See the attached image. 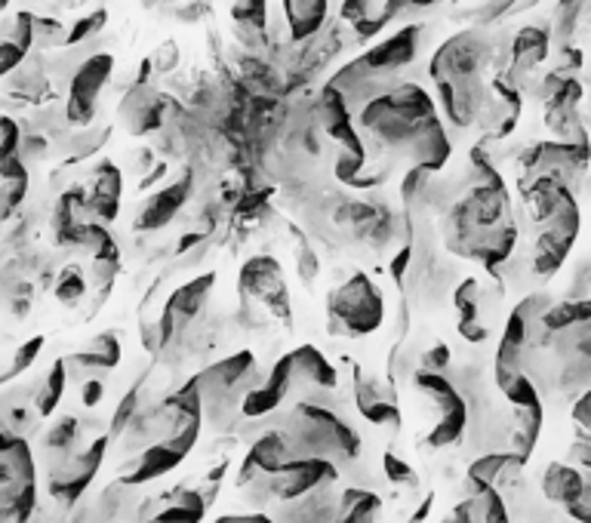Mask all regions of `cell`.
<instances>
[{
	"label": "cell",
	"instance_id": "22",
	"mask_svg": "<svg viewBox=\"0 0 591 523\" xmlns=\"http://www.w3.org/2000/svg\"><path fill=\"white\" fill-rule=\"evenodd\" d=\"M62 391H65V363H62V360H55L50 379L43 382L41 394H38V413L41 416L53 413L55 403H59V398H62Z\"/></svg>",
	"mask_w": 591,
	"mask_h": 523
},
{
	"label": "cell",
	"instance_id": "8",
	"mask_svg": "<svg viewBox=\"0 0 591 523\" xmlns=\"http://www.w3.org/2000/svg\"><path fill=\"white\" fill-rule=\"evenodd\" d=\"M249 370H253V355H249V351H241V355H234V358L210 367V370L201 372V376H194L192 386L201 391V398L225 400L232 398L234 391L241 388V382H244V376H249Z\"/></svg>",
	"mask_w": 591,
	"mask_h": 523
},
{
	"label": "cell",
	"instance_id": "24",
	"mask_svg": "<svg viewBox=\"0 0 591 523\" xmlns=\"http://www.w3.org/2000/svg\"><path fill=\"white\" fill-rule=\"evenodd\" d=\"M118 194H121V180L118 173L105 166V176H99V188L93 194V207L102 213V216H114V204H118Z\"/></svg>",
	"mask_w": 591,
	"mask_h": 523
},
{
	"label": "cell",
	"instance_id": "1",
	"mask_svg": "<svg viewBox=\"0 0 591 523\" xmlns=\"http://www.w3.org/2000/svg\"><path fill=\"white\" fill-rule=\"evenodd\" d=\"M289 459H355L360 453V438L343 419L315 403H299L287 419Z\"/></svg>",
	"mask_w": 591,
	"mask_h": 523
},
{
	"label": "cell",
	"instance_id": "20",
	"mask_svg": "<svg viewBox=\"0 0 591 523\" xmlns=\"http://www.w3.org/2000/svg\"><path fill=\"white\" fill-rule=\"evenodd\" d=\"M74 443H78V422L74 419H59L53 428H50V434L43 438V447L47 450H53L62 459H69L71 450H74Z\"/></svg>",
	"mask_w": 591,
	"mask_h": 523
},
{
	"label": "cell",
	"instance_id": "16",
	"mask_svg": "<svg viewBox=\"0 0 591 523\" xmlns=\"http://www.w3.org/2000/svg\"><path fill=\"white\" fill-rule=\"evenodd\" d=\"M204 499L197 496L194 490H176L173 502L161 509L154 517H149L152 523H201L204 521Z\"/></svg>",
	"mask_w": 591,
	"mask_h": 523
},
{
	"label": "cell",
	"instance_id": "10",
	"mask_svg": "<svg viewBox=\"0 0 591 523\" xmlns=\"http://www.w3.org/2000/svg\"><path fill=\"white\" fill-rule=\"evenodd\" d=\"M287 459H289L287 438L277 434V431H265L259 441L253 443V450L247 453V459H244L241 474H237V483L247 486V483L256 481L259 474H272V471L281 469Z\"/></svg>",
	"mask_w": 591,
	"mask_h": 523
},
{
	"label": "cell",
	"instance_id": "6",
	"mask_svg": "<svg viewBox=\"0 0 591 523\" xmlns=\"http://www.w3.org/2000/svg\"><path fill=\"white\" fill-rule=\"evenodd\" d=\"M109 441L111 438H99V441L90 443L81 455H69V459H62V462L55 465V471L50 474V496H53L59 505L71 509V505L83 496V490L93 483L99 465H102V459H105Z\"/></svg>",
	"mask_w": 591,
	"mask_h": 523
},
{
	"label": "cell",
	"instance_id": "29",
	"mask_svg": "<svg viewBox=\"0 0 591 523\" xmlns=\"http://www.w3.org/2000/svg\"><path fill=\"white\" fill-rule=\"evenodd\" d=\"M471 509H475V502L468 499V502H462V505H456L454 514H450L444 523H471L475 521V511Z\"/></svg>",
	"mask_w": 591,
	"mask_h": 523
},
{
	"label": "cell",
	"instance_id": "19",
	"mask_svg": "<svg viewBox=\"0 0 591 523\" xmlns=\"http://www.w3.org/2000/svg\"><path fill=\"white\" fill-rule=\"evenodd\" d=\"M182 194H185V185H180V188H166L164 194H157L152 201V207H149V213L142 216V228L164 225V222L170 219V213H176V207L182 204Z\"/></svg>",
	"mask_w": 591,
	"mask_h": 523
},
{
	"label": "cell",
	"instance_id": "25",
	"mask_svg": "<svg viewBox=\"0 0 591 523\" xmlns=\"http://www.w3.org/2000/svg\"><path fill=\"white\" fill-rule=\"evenodd\" d=\"M136 403H139V391L133 388V391H130L121 403H118V410H114V419H111V438H114V434H121V431L130 425V419L136 416Z\"/></svg>",
	"mask_w": 591,
	"mask_h": 523
},
{
	"label": "cell",
	"instance_id": "15",
	"mask_svg": "<svg viewBox=\"0 0 591 523\" xmlns=\"http://www.w3.org/2000/svg\"><path fill=\"white\" fill-rule=\"evenodd\" d=\"M358 407L364 419H370L373 425H388V428H398L400 425V413H398V403L395 400L383 398L373 382H364L358 376Z\"/></svg>",
	"mask_w": 591,
	"mask_h": 523
},
{
	"label": "cell",
	"instance_id": "7",
	"mask_svg": "<svg viewBox=\"0 0 591 523\" xmlns=\"http://www.w3.org/2000/svg\"><path fill=\"white\" fill-rule=\"evenodd\" d=\"M416 386L428 391L431 398L438 400L440 410H444V419L438 422V428L431 431V438H428V447H447V443L459 441V434H462V428H466V400L456 394V388L438 376V372H419L416 376Z\"/></svg>",
	"mask_w": 591,
	"mask_h": 523
},
{
	"label": "cell",
	"instance_id": "14",
	"mask_svg": "<svg viewBox=\"0 0 591 523\" xmlns=\"http://www.w3.org/2000/svg\"><path fill=\"white\" fill-rule=\"evenodd\" d=\"M293 376L320 388L336 386V370H333L327 358H324L317 348H312V345H303L299 351H293Z\"/></svg>",
	"mask_w": 591,
	"mask_h": 523
},
{
	"label": "cell",
	"instance_id": "30",
	"mask_svg": "<svg viewBox=\"0 0 591 523\" xmlns=\"http://www.w3.org/2000/svg\"><path fill=\"white\" fill-rule=\"evenodd\" d=\"M216 523H277L265 514H228V517H220Z\"/></svg>",
	"mask_w": 591,
	"mask_h": 523
},
{
	"label": "cell",
	"instance_id": "18",
	"mask_svg": "<svg viewBox=\"0 0 591 523\" xmlns=\"http://www.w3.org/2000/svg\"><path fill=\"white\" fill-rule=\"evenodd\" d=\"M118 358H121V345H118V339L114 336H102L96 345H93V351H86V355H78L74 358V363L78 367H93V370H109V367H114L118 363Z\"/></svg>",
	"mask_w": 591,
	"mask_h": 523
},
{
	"label": "cell",
	"instance_id": "32",
	"mask_svg": "<svg viewBox=\"0 0 591 523\" xmlns=\"http://www.w3.org/2000/svg\"><path fill=\"white\" fill-rule=\"evenodd\" d=\"M149 523H152V521H149Z\"/></svg>",
	"mask_w": 591,
	"mask_h": 523
},
{
	"label": "cell",
	"instance_id": "28",
	"mask_svg": "<svg viewBox=\"0 0 591 523\" xmlns=\"http://www.w3.org/2000/svg\"><path fill=\"white\" fill-rule=\"evenodd\" d=\"M447 358H450V351L444 348V345H438V348H431L426 355V370L428 372H438L447 367Z\"/></svg>",
	"mask_w": 591,
	"mask_h": 523
},
{
	"label": "cell",
	"instance_id": "23",
	"mask_svg": "<svg viewBox=\"0 0 591 523\" xmlns=\"http://www.w3.org/2000/svg\"><path fill=\"white\" fill-rule=\"evenodd\" d=\"M511 462H521V455H483V459H478V462L468 469V478L478 483H493L502 471L509 469Z\"/></svg>",
	"mask_w": 591,
	"mask_h": 523
},
{
	"label": "cell",
	"instance_id": "26",
	"mask_svg": "<svg viewBox=\"0 0 591 523\" xmlns=\"http://www.w3.org/2000/svg\"><path fill=\"white\" fill-rule=\"evenodd\" d=\"M386 478L395 483H404V486H412L416 483V471L395 453H386Z\"/></svg>",
	"mask_w": 591,
	"mask_h": 523
},
{
	"label": "cell",
	"instance_id": "27",
	"mask_svg": "<svg viewBox=\"0 0 591 523\" xmlns=\"http://www.w3.org/2000/svg\"><path fill=\"white\" fill-rule=\"evenodd\" d=\"M41 345H43V339H31V342H28V345H22V351L16 355V363H13V367H10V372H7V379H13L16 372L26 370L28 363H31V360L38 358V351H41Z\"/></svg>",
	"mask_w": 591,
	"mask_h": 523
},
{
	"label": "cell",
	"instance_id": "13",
	"mask_svg": "<svg viewBox=\"0 0 591 523\" xmlns=\"http://www.w3.org/2000/svg\"><path fill=\"white\" fill-rule=\"evenodd\" d=\"M542 493L551 502L561 505H573L582 493H585V478L577 469H570L564 462H551L546 478H542Z\"/></svg>",
	"mask_w": 591,
	"mask_h": 523
},
{
	"label": "cell",
	"instance_id": "9",
	"mask_svg": "<svg viewBox=\"0 0 591 523\" xmlns=\"http://www.w3.org/2000/svg\"><path fill=\"white\" fill-rule=\"evenodd\" d=\"M343 514V496H333L330 486H317L305 496L289 499L287 509L277 514V523H336Z\"/></svg>",
	"mask_w": 591,
	"mask_h": 523
},
{
	"label": "cell",
	"instance_id": "2",
	"mask_svg": "<svg viewBox=\"0 0 591 523\" xmlns=\"http://www.w3.org/2000/svg\"><path fill=\"white\" fill-rule=\"evenodd\" d=\"M0 499H3V523H28L34 511V459L26 438L13 431L3 434L0 447Z\"/></svg>",
	"mask_w": 591,
	"mask_h": 523
},
{
	"label": "cell",
	"instance_id": "17",
	"mask_svg": "<svg viewBox=\"0 0 591 523\" xmlns=\"http://www.w3.org/2000/svg\"><path fill=\"white\" fill-rule=\"evenodd\" d=\"M379 509H383V499L376 496V493L348 486L343 493V514H339L336 523H373Z\"/></svg>",
	"mask_w": 591,
	"mask_h": 523
},
{
	"label": "cell",
	"instance_id": "3",
	"mask_svg": "<svg viewBox=\"0 0 591 523\" xmlns=\"http://www.w3.org/2000/svg\"><path fill=\"white\" fill-rule=\"evenodd\" d=\"M336 469L330 459H287L284 465L272 474H259V481H249L247 486H262V493L253 496L256 505H265L268 499H289L305 496L317 486H330L336 483Z\"/></svg>",
	"mask_w": 591,
	"mask_h": 523
},
{
	"label": "cell",
	"instance_id": "12",
	"mask_svg": "<svg viewBox=\"0 0 591 523\" xmlns=\"http://www.w3.org/2000/svg\"><path fill=\"white\" fill-rule=\"evenodd\" d=\"M293 379H296V376H293V355H287V358L277 363L275 372H272V379H268L265 386L247 391V398L241 403L244 416L272 413L277 403L284 400V394L289 391V382H293Z\"/></svg>",
	"mask_w": 591,
	"mask_h": 523
},
{
	"label": "cell",
	"instance_id": "11",
	"mask_svg": "<svg viewBox=\"0 0 591 523\" xmlns=\"http://www.w3.org/2000/svg\"><path fill=\"white\" fill-rule=\"evenodd\" d=\"M111 59L109 55H99V59H90L81 69V74L74 78V86H71V117L78 121H86L90 111H93V99L102 90V83L109 78Z\"/></svg>",
	"mask_w": 591,
	"mask_h": 523
},
{
	"label": "cell",
	"instance_id": "31",
	"mask_svg": "<svg viewBox=\"0 0 591 523\" xmlns=\"http://www.w3.org/2000/svg\"><path fill=\"white\" fill-rule=\"evenodd\" d=\"M99 400H102V382L93 379V382L83 386V403H86V407H96Z\"/></svg>",
	"mask_w": 591,
	"mask_h": 523
},
{
	"label": "cell",
	"instance_id": "4",
	"mask_svg": "<svg viewBox=\"0 0 591 523\" xmlns=\"http://www.w3.org/2000/svg\"><path fill=\"white\" fill-rule=\"evenodd\" d=\"M197 434H201V416H192V419H185V422L176 428V434H170L166 441L149 447V450L142 453V459H136V465L124 471V478L118 483L139 486V483H152L157 481V478H164L166 471L182 465V459L192 453Z\"/></svg>",
	"mask_w": 591,
	"mask_h": 523
},
{
	"label": "cell",
	"instance_id": "21",
	"mask_svg": "<svg viewBox=\"0 0 591 523\" xmlns=\"http://www.w3.org/2000/svg\"><path fill=\"white\" fill-rule=\"evenodd\" d=\"M293 3H299V10H289L296 34H308V31H315L324 22V13H327L324 0H293Z\"/></svg>",
	"mask_w": 591,
	"mask_h": 523
},
{
	"label": "cell",
	"instance_id": "5",
	"mask_svg": "<svg viewBox=\"0 0 591 523\" xmlns=\"http://www.w3.org/2000/svg\"><path fill=\"white\" fill-rule=\"evenodd\" d=\"M333 324H339L345 332L360 336L379 327L383 320V302L379 293L367 284V277H355L345 289H339L330 299Z\"/></svg>",
	"mask_w": 591,
	"mask_h": 523
}]
</instances>
